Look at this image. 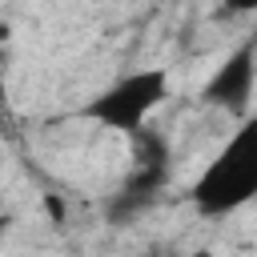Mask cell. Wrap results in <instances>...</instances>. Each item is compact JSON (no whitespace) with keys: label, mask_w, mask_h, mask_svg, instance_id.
<instances>
[{"label":"cell","mask_w":257,"mask_h":257,"mask_svg":"<svg viewBox=\"0 0 257 257\" xmlns=\"http://www.w3.org/2000/svg\"><path fill=\"white\" fill-rule=\"evenodd\" d=\"M0 100H4V88H0Z\"/></svg>","instance_id":"5b68a950"},{"label":"cell","mask_w":257,"mask_h":257,"mask_svg":"<svg viewBox=\"0 0 257 257\" xmlns=\"http://www.w3.org/2000/svg\"><path fill=\"white\" fill-rule=\"evenodd\" d=\"M229 16H257V0H221Z\"/></svg>","instance_id":"277c9868"},{"label":"cell","mask_w":257,"mask_h":257,"mask_svg":"<svg viewBox=\"0 0 257 257\" xmlns=\"http://www.w3.org/2000/svg\"><path fill=\"white\" fill-rule=\"evenodd\" d=\"M253 92H257V32H245L225 60L209 72L201 84V108L221 112L229 120H245L253 112Z\"/></svg>","instance_id":"3957f363"},{"label":"cell","mask_w":257,"mask_h":257,"mask_svg":"<svg viewBox=\"0 0 257 257\" xmlns=\"http://www.w3.org/2000/svg\"><path fill=\"white\" fill-rule=\"evenodd\" d=\"M169 68L161 64H149V68H133L124 76H116L112 84H104L96 96H88L80 104V116L100 124L104 133H145L149 116L169 100Z\"/></svg>","instance_id":"7a4b0ae2"},{"label":"cell","mask_w":257,"mask_h":257,"mask_svg":"<svg viewBox=\"0 0 257 257\" xmlns=\"http://www.w3.org/2000/svg\"><path fill=\"white\" fill-rule=\"evenodd\" d=\"M257 201V108L233 124L221 149L189 185V205L201 217H233Z\"/></svg>","instance_id":"6da1fadb"}]
</instances>
